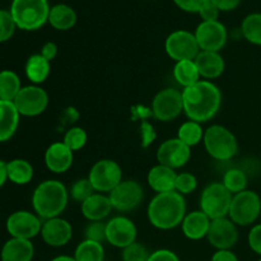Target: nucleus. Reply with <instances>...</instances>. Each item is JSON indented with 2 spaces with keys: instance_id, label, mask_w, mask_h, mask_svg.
<instances>
[{
  "instance_id": "f257e3e1",
  "label": "nucleus",
  "mask_w": 261,
  "mask_h": 261,
  "mask_svg": "<svg viewBox=\"0 0 261 261\" xmlns=\"http://www.w3.org/2000/svg\"><path fill=\"white\" fill-rule=\"evenodd\" d=\"M184 114L196 122L209 121L218 114L222 105V92L213 82L199 81L182 89Z\"/></svg>"
},
{
  "instance_id": "f03ea898",
  "label": "nucleus",
  "mask_w": 261,
  "mask_h": 261,
  "mask_svg": "<svg viewBox=\"0 0 261 261\" xmlns=\"http://www.w3.org/2000/svg\"><path fill=\"white\" fill-rule=\"evenodd\" d=\"M186 216V201L177 191L155 194L147 208L149 223L157 229L170 231L181 226Z\"/></svg>"
},
{
  "instance_id": "7ed1b4c3",
  "label": "nucleus",
  "mask_w": 261,
  "mask_h": 261,
  "mask_svg": "<svg viewBox=\"0 0 261 261\" xmlns=\"http://www.w3.org/2000/svg\"><path fill=\"white\" fill-rule=\"evenodd\" d=\"M69 190L61 181H42L32 194V206L41 219L61 217L68 206Z\"/></svg>"
},
{
  "instance_id": "20e7f679",
  "label": "nucleus",
  "mask_w": 261,
  "mask_h": 261,
  "mask_svg": "<svg viewBox=\"0 0 261 261\" xmlns=\"http://www.w3.org/2000/svg\"><path fill=\"white\" fill-rule=\"evenodd\" d=\"M9 12L17 28L36 31L48 22L50 4L47 0H13Z\"/></svg>"
},
{
  "instance_id": "39448f33",
  "label": "nucleus",
  "mask_w": 261,
  "mask_h": 261,
  "mask_svg": "<svg viewBox=\"0 0 261 261\" xmlns=\"http://www.w3.org/2000/svg\"><path fill=\"white\" fill-rule=\"evenodd\" d=\"M206 153L218 162H228L239 152V142L233 133L223 125H212L204 132Z\"/></svg>"
},
{
  "instance_id": "423d86ee",
  "label": "nucleus",
  "mask_w": 261,
  "mask_h": 261,
  "mask_svg": "<svg viewBox=\"0 0 261 261\" xmlns=\"http://www.w3.org/2000/svg\"><path fill=\"white\" fill-rule=\"evenodd\" d=\"M261 217V199L252 190H244L234 194L229 206L228 218L237 227L252 226Z\"/></svg>"
},
{
  "instance_id": "0eeeda50",
  "label": "nucleus",
  "mask_w": 261,
  "mask_h": 261,
  "mask_svg": "<svg viewBox=\"0 0 261 261\" xmlns=\"http://www.w3.org/2000/svg\"><path fill=\"white\" fill-rule=\"evenodd\" d=\"M233 195L222 182H212L204 188L200 195V211L212 221L228 217Z\"/></svg>"
},
{
  "instance_id": "6e6552de",
  "label": "nucleus",
  "mask_w": 261,
  "mask_h": 261,
  "mask_svg": "<svg viewBox=\"0 0 261 261\" xmlns=\"http://www.w3.org/2000/svg\"><path fill=\"white\" fill-rule=\"evenodd\" d=\"M88 180L96 193L110 194L122 181V170L116 161L105 158L92 166Z\"/></svg>"
},
{
  "instance_id": "1a4fd4ad",
  "label": "nucleus",
  "mask_w": 261,
  "mask_h": 261,
  "mask_svg": "<svg viewBox=\"0 0 261 261\" xmlns=\"http://www.w3.org/2000/svg\"><path fill=\"white\" fill-rule=\"evenodd\" d=\"M152 116L162 122H170L184 112L182 92L176 88H163L152 101Z\"/></svg>"
},
{
  "instance_id": "9d476101",
  "label": "nucleus",
  "mask_w": 261,
  "mask_h": 261,
  "mask_svg": "<svg viewBox=\"0 0 261 261\" xmlns=\"http://www.w3.org/2000/svg\"><path fill=\"white\" fill-rule=\"evenodd\" d=\"M167 55L175 63L182 60H195L200 47L198 45L195 35L190 31L177 30L167 36L165 42Z\"/></svg>"
},
{
  "instance_id": "9b49d317",
  "label": "nucleus",
  "mask_w": 261,
  "mask_h": 261,
  "mask_svg": "<svg viewBox=\"0 0 261 261\" xmlns=\"http://www.w3.org/2000/svg\"><path fill=\"white\" fill-rule=\"evenodd\" d=\"M13 102L20 116L35 117L46 111L50 98L47 92L42 87L31 84V86L22 87Z\"/></svg>"
},
{
  "instance_id": "f8f14e48",
  "label": "nucleus",
  "mask_w": 261,
  "mask_h": 261,
  "mask_svg": "<svg viewBox=\"0 0 261 261\" xmlns=\"http://www.w3.org/2000/svg\"><path fill=\"white\" fill-rule=\"evenodd\" d=\"M112 208L121 213L134 211L144 198L143 186L135 180H122L114 190L107 194Z\"/></svg>"
},
{
  "instance_id": "ddd939ff",
  "label": "nucleus",
  "mask_w": 261,
  "mask_h": 261,
  "mask_svg": "<svg viewBox=\"0 0 261 261\" xmlns=\"http://www.w3.org/2000/svg\"><path fill=\"white\" fill-rule=\"evenodd\" d=\"M194 35L198 41L200 51L219 53L226 46L228 40L226 25L219 20H201Z\"/></svg>"
},
{
  "instance_id": "4468645a",
  "label": "nucleus",
  "mask_w": 261,
  "mask_h": 261,
  "mask_svg": "<svg viewBox=\"0 0 261 261\" xmlns=\"http://www.w3.org/2000/svg\"><path fill=\"white\" fill-rule=\"evenodd\" d=\"M42 219L36 213L28 211H17L7 219V231L14 239L32 240L40 234Z\"/></svg>"
},
{
  "instance_id": "2eb2a0df",
  "label": "nucleus",
  "mask_w": 261,
  "mask_h": 261,
  "mask_svg": "<svg viewBox=\"0 0 261 261\" xmlns=\"http://www.w3.org/2000/svg\"><path fill=\"white\" fill-rule=\"evenodd\" d=\"M138 229L134 222L124 216H116L106 222V241L117 249H125L137 242Z\"/></svg>"
},
{
  "instance_id": "dca6fc26",
  "label": "nucleus",
  "mask_w": 261,
  "mask_h": 261,
  "mask_svg": "<svg viewBox=\"0 0 261 261\" xmlns=\"http://www.w3.org/2000/svg\"><path fill=\"white\" fill-rule=\"evenodd\" d=\"M155 157L160 165L177 170L184 167L191 158V148L181 142L177 137L165 140L158 147Z\"/></svg>"
},
{
  "instance_id": "f3484780",
  "label": "nucleus",
  "mask_w": 261,
  "mask_h": 261,
  "mask_svg": "<svg viewBox=\"0 0 261 261\" xmlns=\"http://www.w3.org/2000/svg\"><path fill=\"white\" fill-rule=\"evenodd\" d=\"M206 240L216 250H231L239 241V229L228 217L214 219L211 222Z\"/></svg>"
},
{
  "instance_id": "a211bd4d",
  "label": "nucleus",
  "mask_w": 261,
  "mask_h": 261,
  "mask_svg": "<svg viewBox=\"0 0 261 261\" xmlns=\"http://www.w3.org/2000/svg\"><path fill=\"white\" fill-rule=\"evenodd\" d=\"M43 242L51 247H63L73 237V227L66 219L61 217L46 219L40 232Z\"/></svg>"
},
{
  "instance_id": "6ab92c4d",
  "label": "nucleus",
  "mask_w": 261,
  "mask_h": 261,
  "mask_svg": "<svg viewBox=\"0 0 261 261\" xmlns=\"http://www.w3.org/2000/svg\"><path fill=\"white\" fill-rule=\"evenodd\" d=\"M43 160L50 172L65 173L73 165L74 152L63 142H55L47 147Z\"/></svg>"
},
{
  "instance_id": "aec40b11",
  "label": "nucleus",
  "mask_w": 261,
  "mask_h": 261,
  "mask_svg": "<svg viewBox=\"0 0 261 261\" xmlns=\"http://www.w3.org/2000/svg\"><path fill=\"white\" fill-rule=\"evenodd\" d=\"M194 61L198 66L199 74L204 81L212 82L213 79L219 78L226 69L223 56L214 51H200Z\"/></svg>"
},
{
  "instance_id": "412c9836",
  "label": "nucleus",
  "mask_w": 261,
  "mask_h": 261,
  "mask_svg": "<svg viewBox=\"0 0 261 261\" xmlns=\"http://www.w3.org/2000/svg\"><path fill=\"white\" fill-rule=\"evenodd\" d=\"M82 214L89 222H103L110 216L112 208L109 195L102 193H94L87 200L81 204Z\"/></svg>"
},
{
  "instance_id": "4be33fe9",
  "label": "nucleus",
  "mask_w": 261,
  "mask_h": 261,
  "mask_svg": "<svg viewBox=\"0 0 261 261\" xmlns=\"http://www.w3.org/2000/svg\"><path fill=\"white\" fill-rule=\"evenodd\" d=\"M177 172L165 165H155L147 175V182L155 194L175 191V182Z\"/></svg>"
},
{
  "instance_id": "5701e85b",
  "label": "nucleus",
  "mask_w": 261,
  "mask_h": 261,
  "mask_svg": "<svg viewBox=\"0 0 261 261\" xmlns=\"http://www.w3.org/2000/svg\"><path fill=\"white\" fill-rule=\"evenodd\" d=\"M212 219L203 213L201 211H194L190 213H186L181 228L182 233L185 234L186 239L191 241H199L201 239H206L209 227H211Z\"/></svg>"
},
{
  "instance_id": "b1692460",
  "label": "nucleus",
  "mask_w": 261,
  "mask_h": 261,
  "mask_svg": "<svg viewBox=\"0 0 261 261\" xmlns=\"http://www.w3.org/2000/svg\"><path fill=\"white\" fill-rule=\"evenodd\" d=\"M35 256V246L31 240L14 239L8 240L2 247V261H32Z\"/></svg>"
},
{
  "instance_id": "393cba45",
  "label": "nucleus",
  "mask_w": 261,
  "mask_h": 261,
  "mask_svg": "<svg viewBox=\"0 0 261 261\" xmlns=\"http://www.w3.org/2000/svg\"><path fill=\"white\" fill-rule=\"evenodd\" d=\"M19 117L14 102L0 99V143L8 142L14 137L19 125Z\"/></svg>"
},
{
  "instance_id": "a878e982",
  "label": "nucleus",
  "mask_w": 261,
  "mask_h": 261,
  "mask_svg": "<svg viewBox=\"0 0 261 261\" xmlns=\"http://www.w3.org/2000/svg\"><path fill=\"white\" fill-rule=\"evenodd\" d=\"M24 71L31 83L40 86L50 75L51 64L41 54H33L25 61Z\"/></svg>"
},
{
  "instance_id": "bb28decb",
  "label": "nucleus",
  "mask_w": 261,
  "mask_h": 261,
  "mask_svg": "<svg viewBox=\"0 0 261 261\" xmlns=\"http://www.w3.org/2000/svg\"><path fill=\"white\" fill-rule=\"evenodd\" d=\"M48 23L58 31H68L73 28L76 23V13L70 5L55 4L50 8Z\"/></svg>"
},
{
  "instance_id": "cd10ccee",
  "label": "nucleus",
  "mask_w": 261,
  "mask_h": 261,
  "mask_svg": "<svg viewBox=\"0 0 261 261\" xmlns=\"http://www.w3.org/2000/svg\"><path fill=\"white\" fill-rule=\"evenodd\" d=\"M7 173L8 180L15 185H27L33 178V167L28 161L15 158L7 162Z\"/></svg>"
},
{
  "instance_id": "c85d7f7f",
  "label": "nucleus",
  "mask_w": 261,
  "mask_h": 261,
  "mask_svg": "<svg viewBox=\"0 0 261 261\" xmlns=\"http://www.w3.org/2000/svg\"><path fill=\"white\" fill-rule=\"evenodd\" d=\"M173 78L182 87V89L194 86L199 81H201L198 66L194 60L177 61L173 66Z\"/></svg>"
},
{
  "instance_id": "c756f323",
  "label": "nucleus",
  "mask_w": 261,
  "mask_h": 261,
  "mask_svg": "<svg viewBox=\"0 0 261 261\" xmlns=\"http://www.w3.org/2000/svg\"><path fill=\"white\" fill-rule=\"evenodd\" d=\"M22 89L20 79L13 70L0 71V99L13 102Z\"/></svg>"
},
{
  "instance_id": "7c9ffc66",
  "label": "nucleus",
  "mask_w": 261,
  "mask_h": 261,
  "mask_svg": "<svg viewBox=\"0 0 261 261\" xmlns=\"http://www.w3.org/2000/svg\"><path fill=\"white\" fill-rule=\"evenodd\" d=\"M73 256L75 261H103V245L99 244V242L84 239L75 247V251H74Z\"/></svg>"
},
{
  "instance_id": "2f4dec72",
  "label": "nucleus",
  "mask_w": 261,
  "mask_h": 261,
  "mask_svg": "<svg viewBox=\"0 0 261 261\" xmlns=\"http://www.w3.org/2000/svg\"><path fill=\"white\" fill-rule=\"evenodd\" d=\"M247 182H249V176H247L246 171L241 167H232L227 170L223 175V180H222L224 188L232 195L246 190Z\"/></svg>"
},
{
  "instance_id": "473e14b6",
  "label": "nucleus",
  "mask_w": 261,
  "mask_h": 261,
  "mask_svg": "<svg viewBox=\"0 0 261 261\" xmlns=\"http://www.w3.org/2000/svg\"><path fill=\"white\" fill-rule=\"evenodd\" d=\"M204 132L205 130L203 129L200 122L189 120V121H185L180 125L177 130V138L181 142L185 143L188 147L193 148L203 142Z\"/></svg>"
},
{
  "instance_id": "72a5a7b5",
  "label": "nucleus",
  "mask_w": 261,
  "mask_h": 261,
  "mask_svg": "<svg viewBox=\"0 0 261 261\" xmlns=\"http://www.w3.org/2000/svg\"><path fill=\"white\" fill-rule=\"evenodd\" d=\"M241 33L250 43L261 46V13H251L244 18Z\"/></svg>"
},
{
  "instance_id": "f704fd0d",
  "label": "nucleus",
  "mask_w": 261,
  "mask_h": 261,
  "mask_svg": "<svg viewBox=\"0 0 261 261\" xmlns=\"http://www.w3.org/2000/svg\"><path fill=\"white\" fill-rule=\"evenodd\" d=\"M88 135L87 132L81 126H71L65 132L63 138V143L68 148H70L73 152L83 149L84 145L87 144Z\"/></svg>"
},
{
  "instance_id": "c9c22d12",
  "label": "nucleus",
  "mask_w": 261,
  "mask_h": 261,
  "mask_svg": "<svg viewBox=\"0 0 261 261\" xmlns=\"http://www.w3.org/2000/svg\"><path fill=\"white\" fill-rule=\"evenodd\" d=\"M96 193L92 186L91 181L87 178H79V180L74 181L70 186V190H69V196L73 199L76 203H83L84 200L89 198L91 195Z\"/></svg>"
},
{
  "instance_id": "e433bc0d",
  "label": "nucleus",
  "mask_w": 261,
  "mask_h": 261,
  "mask_svg": "<svg viewBox=\"0 0 261 261\" xmlns=\"http://www.w3.org/2000/svg\"><path fill=\"white\" fill-rule=\"evenodd\" d=\"M196 188H198V178L195 177V175L190 172L177 173L175 182V191L185 196L194 193Z\"/></svg>"
},
{
  "instance_id": "4c0bfd02",
  "label": "nucleus",
  "mask_w": 261,
  "mask_h": 261,
  "mask_svg": "<svg viewBox=\"0 0 261 261\" xmlns=\"http://www.w3.org/2000/svg\"><path fill=\"white\" fill-rule=\"evenodd\" d=\"M15 28L17 24L9 10H0V42L10 40L14 35Z\"/></svg>"
},
{
  "instance_id": "58836bf2",
  "label": "nucleus",
  "mask_w": 261,
  "mask_h": 261,
  "mask_svg": "<svg viewBox=\"0 0 261 261\" xmlns=\"http://www.w3.org/2000/svg\"><path fill=\"white\" fill-rule=\"evenodd\" d=\"M149 255L144 245L138 242L122 249V261H148Z\"/></svg>"
},
{
  "instance_id": "ea45409f",
  "label": "nucleus",
  "mask_w": 261,
  "mask_h": 261,
  "mask_svg": "<svg viewBox=\"0 0 261 261\" xmlns=\"http://www.w3.org/2000/svg\"><path fill=\"white\" fill-rule=\"evenodd\" d=\"M84 237L86 240L96 241L102 244L106 241V223L103 222H89L88 226L84 231Z\"/></svg>"
},
{
  "instance_id": "a19ab883",
  "label": "nucleus",
  "mask_w": 261,
  "mask_h": 261,
  "mask_svg": "<svg viewBox=\"0 0 261 261\" xmlns=\"http://www.w3.org/2000/svg\"><path fill=\"white\" fill-rule=\"evenodd\" d=\"M140 138H142V142H140L142 148H148L157 139V133H155L154 126L145 120H143L142 124H140Z\"/></svg>"
},
{
  "instance_id": "79ce46f5",
  "label": "nucleus",
  "mask_w": 261,
  "mask_h": 261,
  "mask_svg": "<svg viewBox=\"0 0 261 261\" xmlns=\"http://www.w3.org/2000/svg\"><path fill=\"white\" fill-rule=\"evenodd\" d=\"M247 241H249L250 249H251L255 254L260 255L261 256V223L252 226V228L250 229L249 232Z\"/></svg>"
},
{
  "instance_id": "37998d69",
  "label": "nucleus",
  "mask_w": 261,
  "mask_h": 261,
  "mask_svg": "<svg viewBox=\"0 0 261 261\" xmlns=\"http://www.w3.org/2000/svg\"><path fill=\"white\" fill-rule=\"evenodd\" d=\"M180 9L189 13H199L209 0H173Z\"/></svg>"
},
{
  "instance_id": "c03bdc74",
  "label": "nucleus",
  "mask_w": 261,
  "mask_h": 261,
  "mask_svg": "<svg viewBox=\"0 0 261 261\" xmlns=\"http://www.w3.org/2000/svg\"><path fill=\"white\" fill-rule=\"evenodd\" d=\"M148 261H180L177 255L168 249H160L153 251L148 257Z\"/></svg>"
},
{
  "instance_id": "a18cd8bd",
  "label": "nucleus",
  "mask_w": 261,
  "mask_h": 261,
  "mask_svg": "<svg viewBox=\"0 0 261 261\" xmlns=\"http://www.w3.org/2000/svg\"><path fill=\"white\" fill-rule=\"evenodd\" d=\"M219 9L213 4L212 0H209L205 5L200 9V12L198 13L201 17L203 20H218L219 17Z\"/></svg>"
},
{
  "instance_id": "49530a36",
  "label": "nucleus",
  "mask_w": 261,
  "mask_h": 261,
  "mask_svg": "<svg viewBox=\"0 0 261 261\" xmlns=\"http://www.w3.org/2000/svg\"><path fill=\"white\" fill-rule=\"evenodd\" d=\"M58 50L59 48H58V46H56V43L48 41V42H46L45 45L41 47L40 54L46 59V60H48L51 63V60H54V59L58 56Z\"/></svg>"
},
{
  "instance_id": "de8ad7c7",
  "label": "nucleus",
  "mask_w": 261,
  "mask_h": 261,
  "mask_svg": "<svg viewBox=\"0 0 261 261\" xmlns=\"http://www.w3.org/2000/svg\"><path fill=\"white\" fill-rule=\"evenodd\" d=\"M219 12H231L240 5L241 0H212Z\"/></svg>"
},
{
  "instance_id": "09e8293b",
  "label": "nucleus",
  "mask_w": 261,
  "mask_h": 261,
  "mask_svg": "<svg viewBox=\"0 0 261 261\" xmlns=\"http://www.w3.org/2000/svg\"><path fill=\"white\" fill-rule=\"evenodd\" d=\"M211 261H239L232 250H217Z\"/></svg>"
},
{
  "instance_id": "8fccbe9b",
  "label": "nucleus",
  "mask_w": 261,
  "mask_h": 261,
  "mask_svg": "<svg viewBox=\"0 0 261 261\" xmlns=\"http://www.w3.org/2000/svg\"><path fill=\"white\" fill-rule=\"evenodd\" d=\"M8 173H7V162L0 160V188L7 182Z\"/></svg>"
},
{
  "instance_id": "3c124183",
  "label": "nucleus",
  "mask_w": 261,
  "mask_h": 261,
  "mask_svg": "<svg viewBox=\"0 0 261 261\" xmlns=\"http://www.w3.org/2000/svg\"><path fill=\"white\" fill-rule=\"evenodd\" d=\"M50 261H75V259H74V256H69V255H59Z\"/></svg>"
},
{
  "instance_id": "603ef678",
  "label": "nucleus",
  "mask_w": 261,
  "mask_h": 261,
  "mask_svg": "<svg viewBox=\"0 0 261 261\" xmlns=\"http://www.w3.org/2000/svg\"><path fill=\"white\" fill-rule=\"evenodd\" d=\"M259 261H261V259H260V260H259Z\"/></svg>"
}]
</instances>
